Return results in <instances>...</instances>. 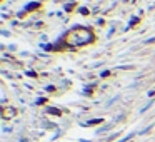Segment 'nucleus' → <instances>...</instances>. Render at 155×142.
<instances>
[{"mask_svg": "<svg viewBox=\"0 0 155 142\" xmlns=\"http://www.w3.org/2000/svg\"><path fill=\"white\" fill-rule=\"evenodd\" d=\"M94 34H92V30H88V29L85 27H78V29H74V30H70L67 35H65V44L67 45H85V44H90L92 40H94Z\"/></svg>", "mask_w": 155, "mask_h": 142, "instance_id": "1", "label": "nucleus"}]
</instances>
